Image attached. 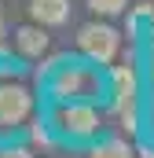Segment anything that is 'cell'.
Masks as SVG:
<instances>
[{"instance_id": "obj_9", "label": "cell", "mask_w": 154, "mask_h": 158, "mask_svg": "<svg viewBox=\"0 0 154 158\" xmlns=\"http://www.w3.org/2000/svg\"><path fill=\"white\" fill-rule=\"evenodd\" d=\"M128 7V0H88V11L99 15V19H114Z\"/></svg>"}, {"instance_id": "obj_1", "label": "cell", "mask_w": 154, "mask_h": 158, "mask_svg": "<svg viewBox=\"0 0 154 158\" xmlns=\"http://www.w3.org/2000/svg\"><path fill=\"white\" fill-rule=\"evenodd\" d=\"M51 96L59 99H70V103H88L99 96V74L92 66H59V74L51 77Z\"/></svg>"}, {"instance_id": "obj_8", "label": "cell", "mask_w": 154, "mask_h": 158, "mask_svg": "<svg viewBox=\"0 0 154 158\" xmlns=\"http://www.w3.org/2000/svg\"><path fill=\"white\" fill-rule=\"evenodd\" d=\"M88 158H132V147L125 140H103L99 147H92Z\"/></svg>"}, {"instance_id": "obj_13", "label": "cell", "mask_w": 154, "mask_h": 158, "mask_svg": "<svg viewBox=\"0 0 154 158\" xmlns=\"http://www.w3.org/2000/svg\"><path fill=\"white\" fill-rule=\"evenodd\" d=\"M143 158H154V151H151V147H147V151H143Z\"/></svg>"}, {"instance_id": "obj_2", "label": "cell", "mask_w": 154, "mask_h": 158, "mask_svg": "<svg viewBox=\"0 0 154 158\" xmlns=\"http://www.w3.org/2000/svg\"><path fill=\"white\" fill-rule=\"evenodd\" d=\"M77 48H81L92 63L110 66L117 59V52H121V33H117L114 26H107V22H88V26L77 30Z\"/></svg>"}, {"instance_id": "obj_14", "label": "cell", "mask_w": 154, "mask_h": 158, "mask_svg": "<svg viewBox=\"0 0 154 158\" xmlns=\"http://www.w3.org/2000/svg\"><path fill=\"white\" fill-rule=\"evenodd\" d=\"M151 81H154V63H151Z\"/></svg>"}, {"instance_id": "obj_6", "label": "cell", "mask_w": 154, "mask_h": 158, "mask_svg": "<svg viewBox=\"0 0 154 158\" xmlns=\"http://www.w3.org/2000/svg\"><path fill=\"white\" fill-rule=\"evenodd\" d=\"M30 19L40 26H63L70 19V0H30Z\"/></svg>"}, {"instance_id": "obj_11", "label": "cell", "mask_w": 154, "mask_h": 158, "mask_svg": "<svg viewBox=\"0 0 154 158\" xmlns=\"http://www.w3.org/2000/svg\"><path fill=\"white\" fill-rule=\"evenodd\" d=\"M0 158H37V155H33V151H26V147H4Z\"/></svg>"}, {"instance_id": "obj_3", "label": "cell", "mask_w": 154, "mask_h": 158, "mask_svg": "<svg viewBox=\"0 0 154 158\" xmlns=\"http://www.w3.org/2000/svg\"><path fill=\"white\" fill-rule=\"evenodd\" d=\"M33 114V92L22 81L0 77V132L7 129H22Z\"/></svg>"}, {"instance_id": "obj_10", "label": "cell", "mask_w": 154, "mask_h": 158, "mask_svg": "<svg viewBox=\"0 0 154 158\" xmlns=\"http://www.w3.org/2000/svg\"><path fill=\"white\" fill-rule=\"evenodd\" d=\"M33 143H37V147H51V136H48L44 125H33Z\"/></svg>"}, {"instance_id": "obj_12", "label": "cell", "mask_w": 154, "mask_h": 158, "mask_svg": "<svg viewBox=\"0 0 154 158\" xmlns=\"http://www.w3.org/2000/svg\"><path fill=\"white\" fill-rule=\"evenodd\" d=\"M4 37H7V22H4V7H0V44H4Z\"/></svg>"}, {"instance_id": "obj_5", "label": "cell", "mask_w": 154, "mask_h": 158, "mask_svg": "<svg viewBox=\"0 0 154 158\" xmlns=\"http://www.w3.org/2000/svg\"><path fill=\"white\" fill-rule=\"evenodd\" d=\"M48 44H51L48 26H40V22H30V26H18V30H15V48H18L26 59H40V55L48 52Z\"/></svg>"}, {"instance_id": "obj_4", "label": "cell", "mask_w": 154, "mask_h": 158, "mask_svg": "<svg viewBox=\"0 0 154 158\" xmlns=\"http://www.w3.org/2000/svg\"><path fill=\"white\" fill-rule=\"evenodd\" d=\"M59 129L74 140H84V136H95L99 132V114L92 110V103H70V107H59Z\"/></svg>"}, {"instance_id": "obj_7", "label": "cell", "mask_w": 154, "mask_h": 158, "mask_svg": "<svg viewBox=\"0 0 154 158\" xmlns=\"http://www.w3.org/2000/svg\"><path fill=\"white\" fill-rule=\"evenodd\" d=\"M110 81H114V110L132 107L136 103V70L132 66H114Z\"/></svg>"}]
</instances>
